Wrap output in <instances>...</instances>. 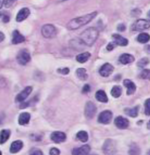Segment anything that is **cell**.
Instances as JSON below:
<instances>
[{
	"instance_id": "1",
	"label": "cell",
	"mask_w": 150,
	"mask_h": 155,
	"mask_svg": "<svg viewBox=\"0 0 150 155\" xmlns=\"http://www.w3.org/2000/svg\"><path fill=\"white\" fill-rule=\"evenodd\" d=\"M97 15V12H93L92 13L87 14L81 17L75 18L72 19L69 23L67 24V28L69 30H76L81 27L85 26L87 23L91 22Z\"/></svg>"
},
{
	"instance_id": "2",
	"label": "cell",
	"mask_w": 150,
	"mask_h": 155,
	"mask_svg": "<svg viewBox=\"0 0 150 155\" xmlns=\"http://www.w3.org/2000/svg\"><path fill=\"white\" fill-rule=\"evenodd\" d=\"M99 36V31L97 28L90 27L81 34L80 39L85 45L92 46L97 40Z\"/></svg>"
},
{
	"instance_id": "3",
	"label": "cell",
	"mask_w": 150,
	"mask_h": 155,
	"mask_svg": "<svg viewBox=\"0 0 150 155\" xmlns=\"http://www.w3.org/2000/svg\"><path fill=\"white\" fill-rule=\"evenodd\" d=\"M150 28V21L146 19H138L132 25L131 30L135 31H141Z\"/></svg>"
},
{
	"instance_id": "4",
	"label": "cell",
	"mask_w": 150,
	"mask_h": 155,
	"mask_svg": "<svg viewBox=\"0 0 150 155\" xmlns=\"http://www.w3.org/2000/svg\"><path fill=\"white\" fill-rule=\"evenodd\" d=\"M42 35L47 39H51L55 37L57 34V30L55 26L52 24H46L42 27L41 29Z\"/></svg>"
},
{
	"instance_id": "5",
	"label": "cell",
	"mask_w": 150,
	"mask_h": 155,
	"mask_svg": "<svg viewBox=\"0 0 150 155\" xmlns=\"http://www.w3.org/2000/svg\"><path fill=\"white\" fill-rule=\"evenodd\" d=\"M103 151L106 155H115L117 153L115 142L111 139L106 140L103 147Z\"/></svg>"
},
{
	"instance_id": "6",
	"label": "cell",
	"mask_w": 150,
	"mask_h": 155,
	"mask_svg": "<svg viewBox=\"0 0 150 155\" xmlns=\"http://www.w3.org/2000/svg\"><path fill=\"white\" fill-rule=\"evenodd\" d=\"M97 112V107L95 105V104H93L92 102L89 101L86 103V106H85V109H84V114L85 117L88 120H91L94 117V116L95 115V114Z\"/></svg>"
},
{
	"instance_id": "7",
	"label": "cell",
	"mask_w": 150,
	"mask_h": 155,
	"mask_svg": "<svg viewBox=\"0 0 150 155\" xmlns=\"http://www.w3.org/2000/svg\"><path fill=\"white\" fill-rule=\"evenodd\" d=\"M16 59H17L18 63L19 64L24 66V65L28 64L31 60V56H30V53L26 50H22L17 55Z\"/></svg>"
},
{
	"instance_id": "8",
	"label": "cell",
	"mask_w": 150,
	"mask_h": 155,
	"mask_svg": "<svg viewBox=\"0 0 150 155\" xmlns=\"http://www.w3.org/2000/svg\"><path fill=\"white\" fill-rule=\"evenodd\" d=\"M112 117H113V114H112V112L111 111L106 110V111H102L99 114L98 122H100L101 124H105V125L110 123Z\"/></svg>"
},
{
	"instance_id": "9",
	"label": "cell",
	"mask_w": 150,
	"mask_h": 155,
	"mask_svg": "<svg viewBox=\"0 0 150 155\" xmlns=\"http://www.w3.org/2000/svg\"><path fill=\"white\" fill-rule=\"evenodd\" d=\"M66 138L65 133L61 132V131H55L51 135V139L56 143H62L66 140Z\"/></svg>"
},
{
	"instance_id": "10",
	"label": "cell",
	"mask_w": 150,
	"mask_h": 155,
	"mask_svg": "<svg viewBox=\"0 0 150 155\" xmlns=\"http://www.w3.org/2000/svg\"><path fill=\"white\" fill-rule=\"evenodd\" d=\"M32 91V87L31 86H28V87H25L19 95L16 96V101L21 103L24 101L27 98V97L30 95V93Z\"/></svg>"
},
{
	"instance_id": "11",
	"label": "cell",
	"mask_w": 150,
	"mask_h": 155,
	"mask_svg": "<svg viewBox=\"0 0 150 155\" xmlns=\"http://www.w3.org/2000/svg\"><path fill=\"white\" fill-rule=\"evenodd\" d=\"M113 69H114V68H113V66H112L111 64L106 63V64H105L101 66L99 72H100V74L102 76V77H107L113 73Z\"/></svg>"
},
{
	"instance_id": "12",
	"label": "cell",
	"mask_w": 150,
	"mask_h": 155,
	"mask_svg": "<svg viewBox=\"0 0 150 155\" xmlns=\"http://www.w3.org/2000/svg\"><path fill=\"white\" fill-rule=\"evenodd\" d=\"M91 148L89 145H84L82 147L75 148L72 151V155H88L89 154Z\"/></svg>"
},
{
	"instance_id": "13",
	"label": "cell",
	"mask_w": 150,
	"mask_h": 155,
	"mask_svg": "<svg viewBox=\"0 0 150 155\" xmlns=\"http://www.w3.org/2000/svg\"><path fill=\"white\" fill-rule=\"evenodd\" d=\"M112 38H113V42L115 43L116 45L119 46H127L128 45V40L126 38L122 37L119 34H113L112 35Z\"/></svg>"
},
{
	"instance_id": "14",
	"label": "cell",
	"mask_w": 150,
	"mask_h": 155,
	"mask_svg": "<svg viewBox=\"0 0 150 155\" xmlns=\"http://www.w3.org/2000/svg\"><path fill=\"white\" fill-rule=\"evenodd\" d=\"M114 124L119 129H126L129 126V121L122 117H118L115 119Z\"/></svg>"
},
{
	"instance_id": "15",
	"label": "cell",
	"mask_w": 150,
	"mask_h": 155,
	"mask_svg": "<svg viewBox=\"0 0 150 155\" xmlns=\"http://www.w3.org/2000/svg\"><path fill=\"white\" fill-rule=\"evenodd\" d=\"M30 15V10L27 8H24L21 9L20 11L18 12L17 16H16V21L18 22H21L24 21L28 18V16Z\"/></svg>"
},
{
	"instance_id": "16",
	"label": "cell",
	"mask_w": 150,
	"mask_h": 155,
	"mask_svg": "<svg viewBox=\"0 0 150 155\" xmlns=\"http://www.w3.org/2000/svg\"><path fill=\"white\" fill-rule=\"evenodd\" d=\"M25 41V37H23L22 34H20L19 31L15 30L12 32V43L14 45L19 44V43H22Z\"/></svg>"
},
{
	"instance_id": "17",
	"label": "cell",
	"mask_w": 150,
	"mask_h": 155,
	"mask_svg": "<svg viewBox=\"0 0 150 155\" xmlns=\"http://www.w3.org/2000/svg\"><path fill=\"white\" fill-rule=\"evenodd\" d=\"M123 84L127 89V95H130L133 94V93H135V90H136V86H135L134 82H133L130 80H124L123 82Z\"/></svg>"
},
{
	"instance_id": "18",
	"label": "cell",
	"mask_w": 150,
	"mask_h": 155,
	"mask_svg": "<svg viewBox=\"0 0 150 155\" xmlns=\"http://www.w3.org/2000/svg\"><path fill=\"white\" fill-rule=\"evenodd\" d=\"M23 146V142L21 140H15V141H13L11 143V146H10V151L12 154H16V153L19 152L22 149Z\"/></svg>"
},
{
	"instance_id": "19",
	"label": "cell",
	"mask_w": 150,
	"mask_h": 155,
	"mask_svg": "<svg viewBox=\"0 0 150 155\" xmlns=\"http://www.w3.org/2000/svg\"><path fill=\"white\" fill-rule=\"evenodd\" d=\"M119 61L121 64L126 65L133 62V61H135V58L132 55H131V54L124 53L122 54V55L119 57Z\"/></svg>"
},
{
	"instance_id": "20",
	"label": "cell",
	"mask_w": 150,
	"mask_h": 155,
	"mask_svg": "<svg viewBox=\"0 0 150 155\" xmlns=\"http://www.w3.org/2000/svg\"><path fill=\"white\" fill-rule=\"evenodd\" d=\"M30 114L27 113V112H23L22 114H21L19 117V123L21 125H25L26 124L29 123L30 120Z\"/></svg>"
},
{
	"instance_id": "21",
	"label": "cell",
	"mask_w": 150,
	"mask_h": 155,
	"mask_svg": "<svg viewBox=\"0 0 150 155\" xmlns=\"http://www.w3.org/2000/svg\"><path fill=\"white\" fill-rule=\"evenodd\" d=\"M95 98L98 101L102 103H107L108 101L106 93L103 91H101V90L97 91L96 94H95Z\"/></svg>"
},
{
	"instance_id": "22",
	"label": "cell",
	"mask_w": 150,
	"mask_h": 155,
	"mask_svg": "<svg viewBox=\"0 0 150 155\" xmlns=\"http://www.w3.org/2000/svg\"><path fill=\"white\" fill-rule=\"evenodd\" d=\"M10 136V131L9 130H2L0 132V144L5 143L9 139Z\"/></svg>"
},
{
	"instance_id": "23",
	"label": "cell",
	"mask_w": 150,
	"mask_h": 155,
	"mask_svg": "<svg viewBox=\"0 0 150 155\" xmlns=\"http://www.w3.org/2000/svg\"><path fill=\"white\" fill-rule=\"evenodd\" d=\"M90 56H91V54L88 53V52H86V53H83L78 55L76 56V60L78 63L84 64V63L86 62L89 60Z\"/></svg>"
},
{
	"instance_id": "24",
	"label": "cell",
	"mask_w": 150,
	"mask_h": 155,
	"mask_svg": "<svg viewBox=\"0 0 150 155\" xmlns=\"http://www.w3.org/2000/svg\"><path fill=\"white\" fill-rule=\"evenodd\" d=\"M138 106H135L134 108H127L124 109V113L131 117H136L138 114Z\"/></svg>"
},
{
	"instance_id": "25",
	"label": "cell",
	"mask_w": 150,
	"mask_h": 155,
	"mask_svg": "<svg viewBox=\"0 0 150 155\" xmlns=\"http://www.w3.org/2000/svg\"><path fill=\"white\" fill-rule=\"evenodd\" d=\"M76 75L81 80L85 81L87 80L88 74L86 73V70L84 68H79L76 70Z\"/></svg>"
},
{
	"instance_id": "26",
	"label": "cell",
	"mask_w": 150,
	"mask_h": 155,
	"mask_svg": "<svg viewBox=\"0 0 150 155\" xmlns=\"http://www.w3.org/2000/svg\"><path fill=\"white\" fill-rule=\"evenodd\" d=\"M141 153L140 148L136 143H132L130 147L128 154L129 155H139Z\"/></svg>"
},
{
	"instance_id": "27",
	"label": "cell",
	"mask_w": 150,
	"mask_h": 155,
	"mask_svg": "<svg viewBox=\"0 0 150 155\" xmlns=\"http://www.w3.org/2000/svg\"><path fill=\"white\" fill-rule=\"evenodd\" d=\"M137 40H138V42L144 44V43L148 42L150 40V35L149 34L141 33L138 36V37H137Z\"/></svg>"
},
{
	"instance_id": "28",
	"label": "cell",
	"mask_w": 150,
	"mask_h": 155,
	"mask_svg": "<svg viewBox=\"0 0 150 155\" xmlns=\"http://www.w3.org/2000/svg\"><path fill=\"white\" fill-rule=\"evenodd\" d=\"M76 137H77L78 139L80 140V141L84 142V143H85V142L87 141L88 138H89L88 133H86V131H84V130L79 131V132L77 133Z\"/></svg>"
},
{
	"instance_id": "29",
	"label": "cell",
	"mask_w": 150,
	"mask_h": 155,
	"mask_svg": "<svg viewBox=\"0 0 150 155\" xmlns=\"http://www.w3.org/2000/svg\"><path fill=\"white\" fill-rule=\"evenodd\" d=\"M122 87L120 86H114L111 89V94L114 98H119L122 95Z\"/></svg>"
},
{
	"instance_id": "30",
	"label": "cell",
	"mask_w": 150,
	"mask_h": 155,
	"mask_svg": "<svg viewBox=\"0 0 150 155\" xmlns=\"http://www.w3.org/2000/svg\"><path fill=\"white\" fill-rule=\"evenodd\" d=\"M149 60L147 58H141V60L138 61L137 65H138V67L144 68V67H145V66L148 64H149Z\"/></svg>"
},
{
	"instance_id": "31",
	"label": "cell",
	"mask_w": 150,
	"mask_h": 155,
	"mask_svg": "<svg viewBox=\"0 0 150 155\" xmlns=\"http://www.w3.org/2000/svg\"><path fill=\"white\" fill-rule=\"evenodd\" d=\"M140 77L144 80H150V70L149 69H144L141 73Z\"/></svg>"
},
{
	"instance_id": "32",
	"label": "cell",
	"mask_w": 150,
	"mask_h": 155,
	"mask_svg": "<svg viewBox=\"0 0 150 155\" xmlns=\"http://www.w3.org/2000/svg\"><path fill=\"white\" fill-rule=\"evenodd\" d=\"M145 114L147 116H150V98L145 101Z\"/></svg>"
},
{
	"instance_id": "33",
	"label": "cell",
	"mask_w": 150,
	"mask_h": 155,
	"mask_svg": "<svg viewBox=\"0 0 150 155\" xmlns=\"http://www.w3.org/2000/svg\"><path fill=\"white\" fill-rule=\"evenodd\" d=\"M30 155H43V151L40 150V149H34L30 151Z\"/></svg>"
},
{
	"instance_id": "34",
	"label": "cell",
	"mask_w": 150,
	"mask_h": 155,
	"mask_svg": "<svg viewBox=\"0 0 150 155\" xmlns=\"http://www.w3.org/2000/svg\"><path fill=\"white\" fill-rule=\"evenodd\" d=\"M49 154L50 155H59L60 154V151L57 148H52V149H51Z\"/></svg>"
},
{
	"instance_id": "35",
	"label": "cell",
	"mask_w": 150,
	"mask_h": 155,
	"mask_svg": "<svg viewBox=\"0 0 150 155\" xmlns=\"http://www.w3.org/2000/svg\"><path fill=\"white\" fill-rule=\"evenodd\" d=\"M58 72H59L62 74H68V73L70 72V69L68 68H59L57 70Z\"/></svg>"
},
{
	"instance_id": "36",
	"label": "cell",
	"mask_w": 150,
	"mask_h": 155,
	"mask_svg": "<svg viewBox=\"0 0 150 155\" xmlns=\"http://www.w3.org/2000/svg\"><path fill=\"white\" fill-rule=\"evenodd\" d=\"M141 14V11L139 9H135L131 12L132 16H134V17H138Z\"/></svg>"
},
{
	"instance_id": "37",
	"label": "cell",
	"mask_w": 150,
	"mask_h": 155,
	"mask_svg": "<svg viewBox=\"0 0 150 155\" xmlns=\"http://www.w3.org/2000/svg\"><path fill=\"white\" fill-rule=\"evenodd\" d=\"M90 91V86L89 84H85L82 89V92L84 93H87Z\"/></svg>"
},
{
	"instance_id": "38",
	"label": "cell",
	"mask_w": 150,
	"mask_h": 155,
	"mask_svg": "<svg viewBox=\"0 0 150 155\" xmlns=\"http://www.w3.org/2000/svg\"><path fill=\"white\" fill-rule=\"evenodd\" d=\"M14 2H15V0H7L5 3V7H6V8H10V7L13 4Z\"/></svg>"
},
{
	"instance_id": "39",
	"label": "cell",
	"mask_w": 150,
	"mask_h": 155,
	"mask_svg": "<svg viewBox=\"0 0 150 155\" xmlns=\"http://www.w3.org/2000/svg\"><path fill=\"white\" fill-rule=\"evenodd\" d=\"M115 46H116V45L114 42H110L107 46V50H108V51H111V50H112L113 48H115Z\"/></svg>"
},
{
	"instance_id": "40",
	"label": "cell",
	"mask_w": 150,
	"mask_h": 155,
	"mask_svg": "<svg viewBox=\"0 0 150 155\" xmlns=\"http://www.w3.org/2000/svg\"><path fill=\"white\" fill-rule=\"evenodd\" d=\"M117 29H118V31H124L126 29V27L124 24L121 23V24L118 25V26H117Z\"/></svg>"
},
{
	"instance_id": "41",
	"label": "cell",
	"mask_w": 150,
	"mask_h": 155,
	"mask_svg": "<svg viewBox=\"0 0 150 155\" xmlns=\"http://www.w3.org/2000/svg\"><path fill=\"white\" fill-rule=\"evenodd\" d=\"M10 21V18L8 15H4L3 16V22L4 23H8Z\"/></svg>"
},
{
	"instance_id": "42",
	"label": "cell",
	"mask_w": 150,
	"mask_h": 155,
	"mask_svg": "<svg viewBox=\"0 0 150 155\" xmlns=\"http://www.w3.org/2000/svg\"><path fill=\"white\" fill-rule=\"evenodd\" d=\"M4 39H5L4 34L2 33V32H0V42H2V41L4 40Z\"/></svg>"
},
{
	"instance_id": "43",
	"label": "cell",
	"mask_w": 150,
	"mask_h": 155,
	"mask_svg": "<svg viewBox=\"0 0 150 155\" xmlns=\"http://www.w3.org/2000/svg\"><path fill=\"white\" fill-rule=\"evenodd\" d=\"M5 3V0H0V9L2 8V6Z\"/></svg>"
},
{
	"instance_id": "44",
	"label": "cell",
	"mask_w": 150,
	"mask_h": 155,
	"mask_svg": "<svg viewBox=\"0 0 150 155\" xmlns=\"http://www.w3.org/2000/svg\"><path fill=\"white\" fill-rule=\"evenodd\" d=\"M146 50H147L148 52H149V53H150V45H147V46H146Z\"/></svg>"
},
{
	"instance_id": "45",
	"label": "cell",
	"mask_w": 150,
	"mask_h": 155,
	"mask_svg": "<svg viewBox=\"0 0 150 155\" xmlns=\"http://www.w3.org/2000/svg\"><path fill=\"white\" fill-rule=\"evenodd\" d=\"M147 128L150 129V120L149 121V122L147 123Z\"/></svg>"
},
{
	"instance_id": "46",
	"label": "cell",
	"mask_w": 150,
	"mask_h": 155,
	"mask_svg": "<svg viewBox=\"0 0 150 155\" xmlns=\"http://www.w3.org/2000/svg\"><path fill=\"white\" fill-rule=\"evenodd\" d=\"M147 15H148V17L150 18V10H149V12H148V13H147Z\"/></svg>"
},
{
	"instance_id": "47",
	"label": "cell",
	"mask_w": 150,
	"mask_h": 155,
	"mask_svg": "<svg viewBox=\"0 0 150 155\" xmlns=\"http://www.w3.org/2000/svg\"><path fill=\"white\" fill-rule=\"evenodd\" d=\"M0 155H2V151H0Z\"/></svg>"
},
{
	"instance_id": "48",
	"label": "cell",
	"mask_w": 150,
	"mask_h": 155,
	"mask_svg": "<svg viewBox=\"0 0 150 155\" xmlns=\"http://www.w3.org/2000/svg\"><path fill=\"white\" fill-rule=\"evenodd\" d=\"M92 155H97V154H92Z\"/></svg>"
}]
</instances>
